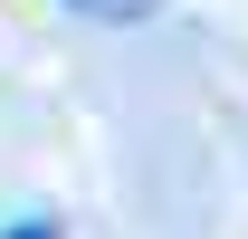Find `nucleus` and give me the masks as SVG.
<instances>
[{"instance_id": "nucleus-1", "label": "nucleus", "mask_w": 248, "mask_h": 239, "mask_svg": "<svg viewBox=\"0 0 248 239\" xmlns=\"http://www.w3.org/2000/svg\"><path fill=\"white\" fill-rule=\"evenodd\" d=\"M67 10H86V19H134L143 0H67Z\"/></svg>"}, {"instance_id": "nucleus-2", "label": "nucleus", "mask_w": 248, "mask_h": 239, "mask_svg": "<svg viewBox=\"0 0 248 239\" xmlns=\"http://www.w3.org/2000/svg\"><path fill=\"white\" fill-rule=\"evenodd\" d=\"M0 239H58V220H0Z\"/></svg>"}]
</instances>
